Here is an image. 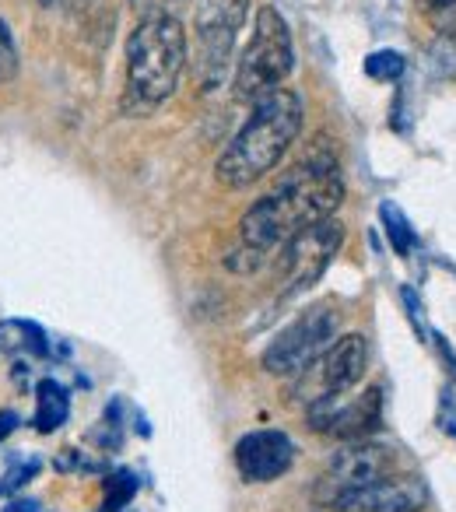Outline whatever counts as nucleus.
<instances>
[{"label": "nucleus", "mask_w": 456, "mask_h": 512, "mask_svg": "<svg viewBox=\"0 0 456 512\" xmlns=\"http://www.w3.org/2000/svg\"><path fill=\"white\" fill-rule=\"evenodd\" d=\"M344 200L341 165L327 151H316L299 162L267 197L253 200L239 218V246L267 256L285 246L306 225L330 218Z\"/></svg>", "instance_id": "obj_1"}, {"label": "nucleus", "mask_w": 456, "mask_h": 512, "mask_svg": "<svg viewBox=\"0 0 456 512\" xmlns=\"http://www.w3.org/2000/svg\"><path fill=\"white\" fill-rule=\"evenodd\" d=\"M302 123H306V102L299 92L278 88L274 95L260 99L243 130L218 155V165H214L218 183L225 190H246L257 179H264L299 141Z\"/></svg>", "instance_id": "obj_2"}, {"label": "nucleus", "mask_w": 456, "mask_h": 512, "mask_svg": "<svg viewBox=\"0 0 456 512\" xmlns=\"http://www.w3.org/2000/svg\"><path fill=\"white\" fill-rule=\"evenodd\" d=\"M186 32L169 11L144 15L127 39V109L151 113L169 102L186 71Z\"/></svg>", "instance_id": "obj_3"}, {"label": "nucleus", "mask_w": 456, "mask_h": 512, "mask_svg": "<svg viewBox=\"0 0 456 512\" xmlns=\"http://www.w3.org/2000/svg\"><path fill=\"white\" fill-rule=\"evenodd\" d=\"M295 67V43L292 29L281 18L278 8L264 4L257 11V22H253V39L246 46L243 60L236 67V95L243 102L257 106L260 99L274 95L288 81Z\"/></svg>", "instance_id": "obj_4"}, {"label": "nucleus", "mask_w": 456, "mask_h": 512, "mask_svg": "<svg viewBox=\"0 0 456 512\" xmlns=\"http://www.w3.org/2000/svg\"><path fill=\"white\" fill-rule=\"evenodd\" d=\"M341 337V309L334 302H316L299 313L264 351V369L271 376L295 379L309 362L323 355Z\"/></svg>", "instance_id": "obj_5"}, {"label": "nucleus", "mask_w": 456, "mask_h": 512, "mask_svg": "<svg viewBox=\"0 0 456 512\" xmlns=\"http://www.w3.org/2000/svg\"><path fill=\"white\" fill-rule=\"evenodd\" d=\"M250 18V0H197L193 32H197V81L204 92L218 88L236 50V39Z\"/></svg>", "instance_id": "obj_6"}, {"label": "nucleus", "mask_w": 456, "mask_h": 512, "mask_svg": "<svg viewBox=\"0 0 456 512\" xmlns=\"http://www.w3.org/2000/svg\"><path fill=\"white\" fill-rule=\"evenodd\" d=\"M365 369H369V341L362 334H344L295 376L292 397L306 407L341 397V393H351L362 383Z\"/></svg>", "instance_id": "obj_7"}, {"label": "nucleus", "mask_w": 456, "mask_h": 512, "mask_svg": "<svg viewBox=\"0 0 456 512\" xmlns=\"http://www.w3.org/2000/svg\"><path fill=\"white\" fill-rule=\"evenodd\" d=\"M341 246H344V225L334 218H323L316 225H306L302 232H295L281 246V260H278L281 299H295V295L309 292L323 278L330 260L341 253Z\"/></svg>", "instance_id": "obj_8"}, {"label": "nucleus", "mask_w": 456, "mask_h": 512, "mask_svg": "<svg viewBox=\"0 0 456 512\" xmlns=\"http://www.w3.org/2000/svg\"><path fill=\"white\" fill-rule=\"evenodd\" d=\"M397 470V453L386 446H376V442H351V446L337 449L330 456L327 470L316 481V502L320 505H334L337 498L351 495V491L365 488V484L379 481V477L393 474Z\"/></svg>", "instance_id": "obj_9"}, {"label": "nucleus", "mask_w": 456, "mask_h": 512, "mask_svg": "<svg viewBox=\"0 0 456 512\" xmlns=\"http://www.w3.org/2000/svg\"><path fill=\"white\" fill-rule=\"evenodd\" d=\"M379 421H383V390L379 386L358 393V397L341 393V397L320 400V404L309 407V425L320 435L344 439V442L369 439L379 428Z\"/></svg>", "instance_id": "obj_10"}, {"label": "nucleus", "mask_w": 456, "mask_h": 512, "mask_svg": "<svg viewBox=\"0 0 456 512\" xmlns=\"http://www.w3.org/2000/svg\"><path fill=\"white\" fill-rule=\"evenodd\" d=\"M428 491L414 474H386L351 495L337 498L330 512H421Z\"/></svg>", "instance_id": "obj_11"}, {"label": "nucleus", "mask_w": 456, "mask_h": 512, "mask_svg": "<svg viewBox=\"0 0 456 512\" xmlns=\"http://www.w3.org/2000/svg\"><path fill=\"white\" fill-rule=\"evenodd\" d=\"M295 463V442L278 428H260L236 442V467L246 481L267 484L288 474Z\"/></svg>", "instance_id": "obj_12"}, {"label": "nucleus", "mask_w": 456, "mask_h": 512, "mask_svg": "<svg viewBox=\"0 0 456 512\" xmlns=\"http://www.w3.org/2000/svg\"><path fill=\"white\" fill-rule=\"evenodd\" d=\"M71 414V397L57 379H43L36 386V428L39 432H57Z\"/></svg>", "instance_id": "obj_13"}, {"label": "nucleus", "mask_w": 456, "mask_h": 512, "mask_svg": "<svg viewBox=\"0 0 456 512\" xmlns=\"http://www.w3.org/2000/svg\"><path fill=\"white\" fill-rule=\"evenodd\" d=\"M418 11L439 36H456V0H418Z\"/></svg>", "instance_id": "obj_14"}, {"label": "nucleus", "mask_w": 456, "mask_h": 512, "mask_svg": "<svg viewBox=\"0 0 456 512\" xmlns=\"http://www.w3.org/2000/svg\"><path fill=\"white\" fill-rule=\"evenodd\" d=\"M134 495H137V477L130 474V470H116V474H109V481H106V502H102V509L120 512Z\"/></svg>", "instance_id": "obj_15"}, {"label": "nucleus", "mask_w": 456, "mask_h": 512, "mask_svg": "<svg viewBox=\"0 0 456 512\" xmlns=\"http://www.w3.org/2000/svg\"><path fill=\"white\" fill-rule=\"evenodd\" d=\"M400 71H404V57L393 50L372 53V57L365 60V74L376 81H393V78H400Z\"/></svg>", "instance_id": "obj_16"}, {"label": "nucleus", "mask_w": 456, "mask_h": 512, "mask_svg": "<svg viewBox=\"0 0 456 512\" xmlns=\"http://www.w3.org/2000/svg\"><path fill=\"white\" fill-rule=\"evenodd\" d=\"M383 221L390 228H386V232H390V242H393V249H397V253H411L414 249V232L411 228H407V221L400 218V211L397 207H390V204H383Z\"/></svg>", "instance_id": "obj_17"}, {"label": "nucleus", "mask_w": 456, "mask_h": 512, "mask_svg": "<svg viewBox=\"0 0 456 512\" xmlns=\"http://www.w3.org/2000/svg\"><path fill=\"white\" fill-rule=\"evenodd\" d=\"M15 74H18V46H15V36H11L8 22L0 18V85H8Z\"/></svg>", "instance_id": "obj_18"}, {"label": "nucleus", "mask_w": 456, "mask_h": 512, "mask_svg": "<svg viewBox=\"0 0 456 512\" xmlns=\"http://www.w3.org/2000/svg\"><path fill=\"white\" fill-rule=\"evenodd\" d=\"M39 474V463L29 460V463H18V467H11L8 474L0 477V495H11V491H18L25 481H32V477Z\"/></svg>", "instance_id": "obj_19"}, {"label": "nucleus", "mask_w": 456, "mask_h": 512, "mask_svg": "<svg viewBox=\"0 0 456 512\" xmlns=\"http://www.w3.org/2000/svg\"><path fill=\"white\" fill-rule=\"evenodd\" d=\"M137 11H144V15H158V11L165 8V4H179V0H130Z\"/></svg>", "instance_id": "obj_20"}, {"label": "nucleus", "mask_w": 456, "mask_h": 512, "mask_svg": "<svg viewBox=\"0 0 456 512\" xmlns=\"http://www.w3.org/2000/svg\"><path fill=\"white\" fill-rule=\"evenodd\" d=\"M15 428H18V414L15 411H0V442L8 439Z\"/></svg>", "instance_id": "obj_21"}, {"label": "nucleus", "mask_w": 456, "mask_h": 512, "mask_svg": "<svg viewBox=\"0 0 456 512\" xmlns=\"http://www.w3.org/2000/svg\"><path fill=\"white\" fill-rule=\"evenodd\" d=\"M4 512H39V505L36 502H11Z\"/></svg>", "instance_id": "obj_22"}]
</instances>
